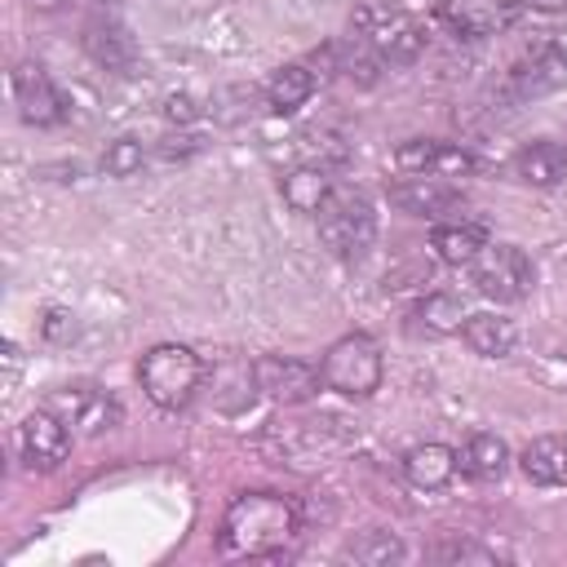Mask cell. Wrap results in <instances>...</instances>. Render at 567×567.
<instances>
[{"label":"cell","mask_w":567,"mask_h":567,"mask_svg":"<svg viewBox=\"0 0 567 567\" xmlns=\"http://www.w3.org/2000/svg\"><path fill=\"white\" fill-rule=\"evenodd\" d=\"M332 177H328V168L323 164H301V168H292L288 177H284V204L292 208V213H319L328 199H332Z\"/></svg>","instance_id":"22"},{"label":"cell","mask_w":567,"mask_h":567,"mask_svg":"<svg viewBox=\"0 0 567 567\" xmlns=\"http://www.w3.org/2000/svg\"><path fill=\"white\" fill-rule=\"evenodd\" d=\"M315 71L306 66V62H284L270 80H266V102H270V111H279V115H292L297 106H306L310 102V93H315Z\"/></svg>","instance_id":"23"},{"label":"cell","mask_w":567,"mask_h":567,"mask_svg":"<svg viewBox=\"0 0 567 567\" xmlns=\"http://www.w3.org/2000/svg\"><path fill=\"white\" fill-rule=\"evenodd\" d=\"M71 425L53 412V408H35L22 425H18V452L27 461V470H58L71 452Z\"/></svg>","instance_id":"9"},{"label":"cell","mask_w":567,"mask_h":567,"mask_svg":"<svg viewBox=\"0 0 567 567\" xmlns=\"http://www.w3.org/2000/svg\"><path fill=\"white\" fill-rule=\"evenodd\" d=\"M456 465H461V474L474 478V483H496V478L509 470V447H505V439L478 430V434H470L465 447L456 452Z\"/></svg>","instance_id":"20"},{"label":"cell","mask_w":567,"mask_h":567,"mask_svg":"<svg viewBox=\"0 0 567 567\" xmlns=\"http://www.w3.org/2000/svg\"><path fill=\"white\" fill-rule=\"evenodd\" d=\"M456 470H461V465H456V447H447V443H416V447L403 456V474H408V483L421 487V492L447 487Z\"/></svg>","instance_id":"17"},{"label":"cell","mask_w":567,"mask_h":567,"mask_svg":"<svg viewBox=\"0 0 567 567\" xmlns=\"http://www.w3.org/2000/svg\"><path fill=\"white\" fill-rule=\"evenodd\" d=\"M518 470L536 487H567V434H540L518 452Z\"/></svg>","instance_id":"16"},{"label":"cell","mask_w":567,"mask_h":567,"mask_svg":"<svg viewBox=\"0 0 567 567\" xmlns=\"http://www.w3.org/2000/svg\"><path fill=\"white\" fill-rule=\"evenodd\" d=\"M439 18L447 31L465 40H483L518 18V0H439Z\"/></svg>","instance_id":"12"},{"label":"cell","mask_w":567,"mask_h":567,"mask_svg":"<svg viewBox=\"0 0 567 567\" xmlns=\"http://www.w3.org/2000/svg\"><path fill=\"white\" fill-rule=\"evenodd\" d=\"M315 217H319V244L332 257H359L377 239V208L359 190H332V199Z\"/></svg>","instance_id":"5"},{"label":"cell","mask_w":567,"mask_h":567,"mask_svg":"<svg viewBox=\"0 0 567 567\" xmlns=\"http://www.w3.org/2000/svg\"><path fill=\"white\" fill-rule=\"evenodd\" d=\"M13 102H18V115L35 128L62 124V115H66V102L53 89V80L44 75L40 62H18L13 66Z\"/></svg>","instance_id":"10"},{"label":"cell","mask_w":567,"mask_h":567,"mask_svg":"<svg viewBox=\"0 0 567 567\" xmlns=\"http://www.w3.org/2000/svg\"><path fill=\"white\" fill-rule=\"evenodd\" d=\"M323 58L332 62V71H341L346 80H354V84H377L381 80V53L368 44V40H359V35H346L341 44H328L323 49Z\"/></svg>","instance_id":"24"},{"label":"cell","mask_w":567,"mask_h":567,"mask_svg":"<svg viewBox=\"0 0 567 567\" xmlns=\"http://www.w3.org/2000/svg\"><path fill=\"white\" fill-rule=\"evenodd\" d=\"M514 173L532 186H563L567 182V142H532L514 155Z\"/></svg>","instance_id":"21"},{"label":"cell","mask_w":567,"mask_h":567,"mask_svg":"<svg viewBox=\"0 0 567 567\" xmlns=\"http://www.w3.org/2000/svg\"><path fill=\"white\" fill-rule=\"evenodd\" d=\"M470 279L483 297L492 301H523L536 288V266L518 244H487L474 261H470Z\"/></svg>","instance_id":"6"},{"label":"cell","mask_w":567,"mask_h":567,"mask_svg":"<svg viewBox=\"0 0 567 567\" xmlns=\"http://www.w3.org/2000/svg\"><path fill=\"white\" fill-rule=\"evenodd\" d=\"M40 332H44L49 341L66 346V341L75 337V315H71V310H62V306H53V310H44V319H40Z\"/></svg>","instance_id":"29"},{"label":"cell","mask_w":567,"mask_h":567,"mask_svg":"<svg viewBox=\"0 0 567 567\" xmlns=\"http://www.w3.org/2000/svg\"><path fill=\"white\" fill-rule=\"evenodd\" d=\"M394 168L412 173V177H465L474 168V155L465 146H452V142L412 137L394 151Z\"/></svg>","instance_id":"11"},{"label":"cell","mask_w":567,"mask_h":567,"mask_svg":"<svg viewBox=\"0 0 567 567\" xmlns=\"http://www.w3.org/2000/svg\"><path fill=\"white\" fill-rule=\"evenodd\" d=\"M434 558L439 563H496V554L483 549V545H474V540H443L434 549Z\"/></svg>","instance_id":"28"},{"label":"cell","mask_w":567,"mask_h":567,"mask_svg":"<svg viewBox=\"0 0 567 567\" xmlns=\"http://www.w3.org/2000/svg\"><path fill=\"white\" fill-rule=\"evenodd\" d=\"M164 115H168V120H182V124H186V120H195V115H199V106H195V102H190V97L182 93V97H168Z\"/></svg>","instance_id":"30"},{"label":"cell","mask_w":567,"mask_h":567,"mask_svg":"<svg viewBox=\"0 0 567 567\" xmlns=\"http://www.w3.org/2000/svg\"><path fill=\"white\" fill-rule=\"evenodd\" d=\"M252 372H257V394H266L270 403H284V408L310 403L323 385V372L292 354H261L252 363Z\"/></svg>","instance_id":"7"},{"label":"cell","mask_w":567,"mask_h":567,"mask_svg":"<svg viewBox=\"0 0 567 567\" xmlns=\"http://www.w3.org/2000/svg\"><path fill=\"white\" fill-rule=\"evenodd\" d=\"M319 372H323V385L328 390H337L346 399H368L381 385V372H385L381 346L368 332H350V337H341V341L328 346Z\"/></svg>","instance_id":"4"},{"label":"cell","mask_w":567,"mask_h":567,"mask_svg":"<svg viewBox=\"0 0 567 567\" xmlns=\"http://www.w3.org/2000/svg\"><path fill=\"white\" fill-rule=\"evenodd\" d=\"M461 337H465V346H470L474 354H483V359H505V354L518 346L514 319H505V315H496V310L470 315L465 328H461Z\"/></svg>","instance_id":"19"},{"label":"cell","mask_w":567,"mask_h":567,"mask_svg":"<svg viewBox=\"0 0 567 567\" xmlns=\"http://www.w3.org/2000/svg\"><path fill=\"white\" fill-rule=\"evenodd\" d=\"M514 80V93L518 97H540V93H554L558 84H567V53L558 44H540L527 62H518L509 71Z\"/></svg>","instance_id":"15"},{"label":"cell","mask_w":567,"mask_h":567,"mask_svg":"<svg viewBox=\"0 0 567 567\" xmlns=\"http://www.w3.org/2000/svg\"><path fill=\"white\" fill-rule=\"evenodd\" d=\"M416 319H421L425 332H461L465 319H470V310H465V301L456 292H430L416 306Z\"/></svg>","instance_id":"25"},{"label":"cell","mask_w":567,"mask_h":567,"mask_svg":"<svg viewBox=\"0 0 567 567\" xmlns=\"http://www.w3.org/2000/svg\"><path fill=\"white\" fill-rule=\"evenodd\" d=\"M142 159H146V151H142L137 137H115V142L102 151V173H106V177H133V173L142 168Z\"/></svg>","instance_id":"27"},{"label":"cell","mask_w":567,"mask_h":567,"mask_svg":"<svg viewBox=\"0 0 567 567\" xmlns=\"http://www.w3.org/2000/svg\"><path fill=\"white\" fill-rule=\"evenodd\" d=\"M408 549H403V540L399 536H390V532H363V536H354L346 549H341V558H350V563H363V567H381V563H399Z\"/></svg>","instance_id":"26"},{"label":"cell","mask_w":567,"mask_h":567,"mask_svg":"<svg viewBox=\"0 0 567 567\" xmlns=\"http://www.w3.org/2000/svg\"><path fill=\"white\" fill-rule=\"evenodd\" d=\"M137 381H142V394L164 408V412H177L195 399L199 381H204V363L190 346H177V341H164V346H151L137 363Z\"/></svg>","instance_id":"3"},{"label":"cell","mask_w":567,"mask_h":567,"mask_svg":"<svg viewBox=\"0 0 567 567\" xmlns=\"http://www.w3.org/2000/svg\"><path fill=\"white\" fill-rule=\"evenodd\" d=\"M487 244H492V235H487V226H478V221H439V226L430 230V248H434L447 266H470Z\"/></svg>","instance_id":"18"},{"label":"cell","mask_w":567,"mask_h":567,"mask_svg":"<svg viewBox=\"0 0 567 567\" xmlns=\"http://www.w3.org/2000/svg\"><path fill=\"white\" fill-rule=\"evenodd\" d=\"M390 204L412 213V217H443L452 208H461V186L452 177H412L403 173V182H390L385 186Z\"/></svg>","instance_id":"13"},{"label":"cell","mask_w":567,"mask_h":567,"mask_svg":"<svg viewBox=\"0 0 567 567\" xmlns=\"http://www.w3.org/2000/svg\"><path fill=\"white\" fill-rule=\"evenodd\" d=\"M297 532V505L279 492H239L217 532V549L226 558H270Z\"/></svg>","instance_id":"1"},{"label":"cell","mask_w":567,"mask_h":567,"mask_svg":"<svg viewBox=\"0 0 567 567\" xmlns=\"http://www.w3.org/2000/svg\"><path fill=\"white\" fill-rule=\"evenodd\" d=\"M350 31L359 40H368L381 53V62H390V66H408L425 49L421 22L394 0H359L350 9Z\"/></svg>","instance_id":"2"},{"label":"cell","mask_w":567,"mask_h":567,"mask_svg":"<svg viewBox=\"0 0 567 567\" xmlns=\"http://www.w3.org/2000/svg\"><path fill=\"white\" fill-rule=\"evenodd\" d=\"M44 408H53L75 434H89V439L120 425V403H115L106 390L89 385V381H75V385L53 390V399H49Z\"/></svg>","instance_id":"8"},{"label":"cell","mask_w":567,"mask_h":567,"mask_svg":"<svg viewBox=\"0 0 567 567\" xmlns=\"http://www.w3.org/2000/svg\"><path fill=\"white\" fill-rule=\"evenodd\" d=\"M84 49L97 66L106 71H120V75H133L137 71V40L128 35L124 22H115L111 13H93L84 22Z\"/></svg>","instance_id":"14"}]
</instances>
